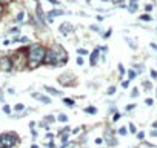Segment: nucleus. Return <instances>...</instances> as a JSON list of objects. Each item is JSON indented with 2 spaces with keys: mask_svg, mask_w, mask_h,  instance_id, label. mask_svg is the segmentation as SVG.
<instances>
[{
  "mask_svg": "<svg viewBox=\"0 0 157 148\" xmlns=\"http://www.w3.org/2000/svg\"><path fill=\"white\" fill-rule=\"evenodd\" d=\"M66 51L62 46H52L51 49H48L45 53L43 62L49 63V65H63L66 62Z\"/></svg>",
  "mask_w": 157,
  "mask_h": 148,
  "instance_id": "nucleus-1",
  "label": "nucleus"
},
{
  "mask_svg": "<svg viewBox=\"0 0 157 148\" xmlns=\"http://www.w3.org/2000/svg\"><path fill=\"white\" fill-rule=\"evenodd\" d=\"M45 48L40 46V45H33L28 48V65L29 68H37L42 62H43V57H45Z\"/></svg>",
  "mask_w": 157,
  "mask_h": 148,
  "instance_id": "nucleus-2",
  "label": "nucleus"
},
{
  "mask_svg": "<svg viewBox=\"0 0 157 148\" xmlns=\"http://www.w3.org/2000/svg\"><path fill=\"white\" fill-rule=\"evenodd\" d=\"M19 142V137L16 133H5L0 136V148H11Z\"/></svg>",
  "mask_w": 157,
  "mask_h": 148,
  "instance_id": "nucleus-3",
  "label": "nucleus"
},
{
  "mask_svg": "<svg viewBox=\"0 0 157 148\" xmlns=\"http://www.w3.org/2000/svg\"><path fill=\"white\" fill-rule=\"evenodd\" d=\"M23 60V54L22 53H16L13 57H11V62H13V68H17V69H22L25 63H22Z\"/></svg>",
  "mask_w": 157,
  "mask_h": 148,
  "instance_id": "nucleus-4",
  "label": "nucleus"
},
{
  "mask_svg": "<svg viewBox=\"0 0 157 148\" xmlns=\"http://www.w3.org/2000/svg\"><path fill=\"white\" fill-rule=\"evenodd\" d=\"M13 68V62L10 57H2L0 59V69L2 71H11Z\"/></svg>",
  "mask_w": 157,
  "mask_h": 148,
  "instance_id": "nucleus-5",
  "label": "nucleus"
},
{
  "mask_svg": "<svg viewBox=\"0 0 157 148\" xmlns=\"http://www.w3.org/2000/svg\"><path fill=\"white\" fill-rule=\"evenodd\" d=\"M34 99H37V100H40V102H43V103H49L51 102V99L49 97H45V96H42V94H39V93H34V96H33Z\"/></svg>",
  "mask_w": 157,
  "mask_h": 148,
  "instance_id": "nucleus-6",
  "label": "nucleus"
},
{
  "mask_svg": "<svg viewBox=\"0 0 157 148\" xmlns=\"http://www.w3.org/2000/svg\"><path fill=\"white\" fill-rule=\"evenodd\" d=\"M60 31H62V33L66 36L69 31H72V25H69V23H63V25L60 26Z\"/></svg>",
  "mask_w": 157,
  "mask_h": 148,
  "instance_id": "nucleus-7",
  "label": "nucleus"
},
{
  "mask_svg": "<svg viewBox=\"0 0 157 148\" xmlns=\"http://www.w3.org/2000/svg\"><path fill=\"white\" fill-rule=\"evenodd\" d=\"M97 59H99V49H94V51L91 53V65H96Z\"/></svg>",
  "mask_w": 157,
  "mask_h": 148,
  "instance_id": "nucleus-8",
  "label": "nucleus"
},
{
  "mask_svg": "<svg viewBox=\"0 0 157 148\" xmlns=\"http://www.w3.org/2000/svg\"><path fill=\"white\" fill-rule=\"evenodd\" d=\"M45 90H46L49 94H52V96H60V91H57V90H54V88H51V87H45Z\"/></svg>",
  "mask_w": 157,
  "mask_h": 148,
  "instance_id": "nucleus-9",
  "label": "nucleus"
},
{
  "mask_svg": "<svg viewBox=\"0 0 157 148\" xmlns=\"http://www.w3.org/2000/svg\"><path fill=\"white\" fill-rule=\"evenodd\" d=\"M37 16H39V19H40V22H45V17H43V11H42V8H40V5H37Z\"/></svg>",
  "mask_w": 157,
  "mask_h": 148,
  "instance_id": "nucleus-10",
  "label": "nucleus"
},
{
  "mask_svg": "<svg viewBox=\"0 0 157 148\" xmlns=\"http://www.w3.org/2000/svg\"><path fill=\"white\" fill-rule=\"evenodd\" d=\"M85 113H88V114H96V113H97V108L88 107V108H85Z\"/></svg>",
  "mask_w": 157,
  "mask_h": 148,
  "instance_id": "nucleus-11",
  "label": "nucleus"
},
{
  "mask_svg": "<svg viewBox=\"0 0 157 148\" xmlns=\"http://www.w3.org/2000/svg\"><path fill=\"white\" fill-rule=\"evenodd\" d=\"M63 14V11H51L49 13V17H54V16H62Z\"/></svg>",
  "mask_w": 157,
  "mask_h": 148,
  "instance_id": "nucleus-12",
  "label": "nucleus"
},
{
  "mask_svg": "<svg viewBox=\"0 0 157 148\" xmlns=\"http://www.w3.org/2000/svg\"><path fill=\"white\" fill-rule=\"evenodd\" d=\"M14 110H16V111H22V110H25V105H22V103H17V105L14 107Z\"/></svg>",
  "mask_w": 157,
  "mask_h": 148,
  "instance_id": "nucleus-13",
  "label": "nucleus"
},
{
  "mask_svg": "<svg viewBox=\"0 0 157 148\" xmlns=\"http://www.w3.org/2000/svg\"><path fill=\"white\" fill-rule=\"evenodd\" d=\"M25 19V13L22 11V13H19V16H17V22H22Z\"/></svg>",
  "mask_w": 157,
  "mask_h": 148,
  "instance_id": "nucleus-14",
  "label": "nucleus"
},
{
  "mask_svg": "<svg viewBox=\"0 0 157 148\" xmlns=\"http://www.w3.org/2000/svg\"><path fill=\"white\" fill-rule=\"evenodd\" d=\"M63 102H65L66 105H69V107H72V105H74V100H71V99H65Z\"/></svg>",
  "mask_w": 157,
  "mask_h": 148,
  "instance_id": "nucleus-15",
  "label": "nucleus"
},
{
  "mask_svg": "<svg viewBox=\"0 0 157 148\" xmlns=\"http://www.w3.org/2000/svg\"><path fill=\"white\" fill-rule=\"evenodd\" d=\"M128 72H129V79H134V77L137 76V72H136V71H128Z\"/></svg>",
  "mask_w": 157,
  "mask_h": 148,
  "instance_id": "nucleus-16",
  "label": "nucleus"
},
{
  "mask_svg": "<svg viewBox=\"0 0 157 148\" xmlns=\"http://www.w3.org/2000/svg\"><path fill=\"white\" fill-rule=\"evenodd\" d=\"M59 120H62V122H66V120H68V117H66L65 114H60V116H59Z\"/></svg>",
  "mask_w": 157,
  "mask_h": 148,
  "instance_id": "nucleus-17",
  "label": "nucleus"
},
{
  "mask_svg": "<svg viewBox=\"0 0 157 148\" xmlns=\"http://www.w3.org/2000/svg\"><path fill=\"white\" fill-rule=\"evenodd\" d=\"M3 111H5L6 114H10V113H11V108H10L8 105H5V107H3Z\"/></svg>",
  "mask_w": 157,
  "mask_h": 148,
  "instance_id": "nucleus-18",
  "label": "nucleus"
},
{
  "mask_svg": "<svg viewBox=\"0 0 157 148\" xmlns=\"http://www.w3.org/2000/svg\"><path fill=\"white\" fill-rule=\"evenodd\" d=\"M78 54H82V56H83V54H88V51L83 49V48H78Z\"/></svg>",
  "mask_w": 157,
  "mask_h": 148,
  "instance_id": "nucleus-19",
  "label": "nucleus"
},
{
  "mask_svg": "<svg viewBox=\"0 0 157 148\" xmlns=\"http://www.w3.org/2000/svg\"><path fill=\"white\" fill-rule=\"evenodd\" d=\"M114 91H116V87H109L108 88V94H113Z\"/></svg>",
  "mask_w": 157,
  "mask_h": 148,
  "instance_id": "nucleus-20",
  "label": "nucleus"
},
{
  "mask_svg": "<svg viewBox=\"0 0 157 148\" xmlns=\"http://www.w3.org/2000/svg\"><path fill=\"white\" fill-rule=\"evenodd\" d=\"M119 134L125 136V134H126V128H120V130H119Z\"/></svg>",
  "mask_w": 157,
  "mask_h": 148,
  "instance_id": "nucleus-21",
  "label": "nucleus"
},
{
  "mask_svg": "<svg viewBox=\"0 0 157 148\" xmlns=\"http://www.w3.org/2000/svg\"><path fill=\"white\" fill-rule=\"evenodd\" d=\"M140 19H142V20H146V22H148V20H151V17H149V16H146V14H145V16H142Z\"/></svg>",
  "mask_w": 157,
  "mask_h": 148,
  "instance_id": "nucleus-22",
  "label": "nucleus"
},
{
  "mask_svg": "<svg viewBox=\"0 0 157 148\" xmlns=\"http://www.w3.org/2000/svg\"><path fill=\"white\" fill-rule=\"evenodd\" d=\"M143 87H145L146 90H149V88H151V84H149V82H143Z\"/></svg>",
  "mask_w": 157,
  "mask_h": 148,
  "instance_id": "nucleus-23",
  "label": "nucleus"
},
{
  "mask_svg": "<svg viewBox=\"0 0 157 148\" xmlns=\"http://www.w3.org/2000/svg\"><path fill=\"white\" fill-rule=\"evenodd\" d=\"M131 94H132V97H136V96H137V94H139V90H137V88H134V90H132V93H131Z\"/></svg>",
  "mask_w": 157,
  "mask_h": 148,
  "instance_id": "nucleus-24",
  "label": "nucleus"
},
{
  "mask_svg": "<svg viewBox=\"0 0 157 148\" xmlns=\"http://www.w3.org/2000/svg\"><path fill=\"white\" fill-rule=\"evenodd\" d=\"M119 71H120V74H125V68L122 65H119Z\"/></svg>",
  "mask_w": 157,
  "mask_h": 148,
  "instance_id": "nucleus-25",
  "label": "nucleus"
},
{
  "mask_svg": "<svg viewBox=\"0 0 157 148\" xmlns=\"http://www.w3.org/2000/svg\"><path fill=\"white\" fill-rule=\"evenodd\" d=\"M129 130H131V133H136V131H137V130H136V127H134L132 123L129 125Z\"/></svg>",
  "mask_w": 157,
  "mask_h": 148,
  "instance_id": "nucleus-26",
  "label": "nucleus"
},
{
  "mask_svg": "<svg viewBox=\"0 0 157 148\" xmlns=\"http://www.w3.org/2000/svg\"><path fill=\"white\" fill-rule=\"evenodd\" d=\"M151 77H152V79H157V72H155V71H151Z\"/></svg>",
  "mask_w": 157,
  "mask_h": 148,
  "instance_id": "nucleus-27",
  "label": "nucleus"
},
{
  "mask_svg": "<svg viewBox=\"0 0 157 148\" xmlns=\"http://www.w3.org/2000/svg\"><path fill=\"white\" fill-rule=\"evenodd\" d=\"M77 63H78V65H83V59L78 57V59H77Z\"/></svg>",
  "mask_w": 157,
  "mask_h": 148,
  "instance_id": "nucleus-28",
  "label": "nucleus"
},
{
  "mask_svg": "<svg viewBox=\"0 0 157 148\" xmlns=\"http://www.w3.org/2000/svg\"><path fill=\"white\" fill-rule=\"evenodd\" d=\"M48 2L52 3V5H57V3H59V0H48Z\"/></svg>",
  "mask_w": 157,
  "mask_h": 148,
  "instance_id": "nucleus-29",
  "label": "nucleus"
},
{
  "mask_svg": "<svg viewBox=\"0 0 157 148\" xmlns=\"http://www.w3.org/2000/svg\"><path fill=\"white\" fill-rule=\"evenodd\" d=\"M46 120H48V122H54V117H52V116H48Z\"/></svg>",
  "mask_w": 157,
  "mask_h": 148,
  "instance_id": "nucleus-30",
  "label": "nucleus"
},
{
  "mask_svg": "<svg viewBox=\"0 0 157 148\" xmlns=\"http://www.w3.org/2000/svg\"><path fill=\"white\" fill-rule=\"evenodd\" d=\"M137 137H139V139H143V137H145V133H139Z\"/></svg>",
  "mask_w": 157,
  "mask_h": 148,
  "instance_id": "nucleus-31",
  "label": "nucleus"
},
{
  "mask_svg": "<svg viewBox=\"0 0 157 148\" xmlns=\"http://www.w3.org/2000/svg\"><path fill=\"white\" fill-rule=\"evenodd\" d=\"M109 36H111V29H109V31H108V33H106V34H105V36H103V37H105V39H108V37H109Z\"/></svg>",
  "mask_w": 157,
  "mask_h": 148,
  "instance_id": "nucleus-32",
  "label": "nucleus"
},
{
  "mask_svg": "<svg viewBox=\"0 0 157 148\" xmlns=\"http://www.w3.org/2000/svg\"><path fill=\"white\" fill-rule=\"evenodd\" d=\"M128 85H129V82H123V84H122L123 88H128Z\"/></svg>",
  "mask_w": 157,
  "mask_h": 148,
  "instance_id": "nucleus-33",
  "label": "nucleus"
},
{
  "mask_svg": "<svg viewBox=\"0 0 157 148\" xmlns=\"http://www.w3.org/2000/svg\"><path fill=\"white\" fill-rule=\"evenodd\" d=\"M151 48H152L154 51H157V45H155V43H151Z\"/></svg>",
  "mask_w": 157,
  "mask_h": 148,
  "instance_id": "nucleus-34",
  "label": "nucleus"
},
{
  "mask_svg": "<svg viewBox=\"0 0 157 148\" xmlns=\"http://www.w3.org/2000/svg\"><path fill=\"white\" fill-rule=\"evenodd\" d=\"M146 105H152V100L151 99H146Z\"/></svg>",
  "mask_w": 157,
  "mask_h": 148,
  "instance_id": "nucleus-35",
  "label": "nucleus"
},
{
  "mask_svg": "<svg viewBox=\"0 0 157 148\" xmlns=\"http://www.w3.org/2000/svg\"><path fill=\"white\" fill-rule=\"evenodd\" d=\"M134 107H136V105H128V107H126V110H128V111H129V110H132V108H134Z\"/></svg>",
  "mask_w": 157,
  "mask_h": 148,
  "instance_id": "nucleus-36",
  "label": "nucleus"
},
{
  "mask_svg": "<svg viewBox=\"0 0 157 148\" xmlns=\"http://www.w3.org/2000/svg\"><path fill=\"white\" fill-rule=\"evenodd\" d=\"M2 13H3V6H2V3H0V16H2Z\"/></svg>",
  "mask_w": 157,
  "mask_h": 148,
  "instance_id": "nucleus-37",
  "label": "nucleus"
},
{
  "mask_svg": "<svg viewBox=\"0 0 157 148\" xmlns=\"http://www.w3.org/2000/svg\"><path fill=\"white\" fill-rule=\"evenodd\" d=\"M151 136H154V137H157V131H152V133H151Z\"/></svg>",
  "mask_w": 157,
  "mask_h": 148,
  "instance_id": "nucleus-38",
  "label": "nucleus"
},
{
  "mask_svg": "<svg viewBox=\"0 0 157 148\" xmlns=\"http://www.w3.org/2000/svg\"><path fill=\"white\" fill-rule=\"evenodd\" d=\"M10 0H0V3H8Z\"/></svg>",
  "mask_w": 157,
  "mask_h": 148,
  "instance_id": "nucleus-39",
  "label": "nucleus"
},
{
  "mask_svg": "<svg viewBox=\"0 0 157 148\" xmlns=\"http://www.w3.org/2000/svg\"><path fill=\"white\" fill-rule=\"evenodd\" d=\"M113 2H114V3H120V2H122V0H113Z\"/></svg>",
  "mask_w": 157,
  "mask_h": 148,
  "instance_id": "nucleus-40",
  "label": "nucleus"
},
{
  "mask_svg": "<svg viewBox=\"0 0 157 148\" xmlns=\"http://www.w3.org/2000/svg\"><path fill=\"white\" fill-rule=\"evenodd\" d=\"M152 127H154V128H157V122H154V123H152Z\"/></svg>",
  "mask_w": 157,
  "mask_h": 148,
  "instance_id": "nucleus-41",
  "label": "nucleus"
},
{
  "mask_svg": "<svg viewBox=\"0 0 157 148\" xmlns=\"http://www.w3.org/2000/svg\"><path fill=\"white\" fill-rule=\"evenodd\" d=\"M31 148H39V145H36V143H34V145H33Z\"/></svg>",
  "mask_w": 157,
  "mask_h": 148,
  "instance_id": "nucleus-42",
  "label": "nucleus"
},
{
  "mask_svg": "<svg viewBox=\"0 0 157 148\" xmlns=\"http://www.w3.org/2000/svg\"><path fill=\"white\" fill-rule=\"evenodd\" d=\"M155 94H157V90H155Z\"/></svg>",
  "mask_w": 157,
  "mask_h": 148,
  "instance_id": "nucleus-43",
  "label": "nucleus"
}]
</instances>
